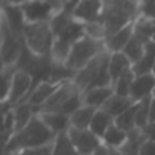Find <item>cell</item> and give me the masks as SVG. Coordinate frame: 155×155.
Returning <instances> with one entry per match:
<instances>
[{"label":"cell","instance_id":"obj_1","mask_svg":"<svg viewBox=\"0 0 155 155\" xmlns=\"http://www.w3.org/2000/svg\"><path fill=\"white\" fill-rule=\"evenodd\" d=\"M55 137L56 135L46 126V123L41 120L40 114H37L23 129L17 131L5 143V153H15L23 149L50 144V143H53Z\"/></svg>","mask_w":155,"mask_h":155},{"label":"cell","instance_id":"obj_2","mask_svg":"<svg viewBox=\"0 0 155 155\" xmlns=\"http://www.w3.org/2000/svg\"><path fill=\"white\" fill-rule=\"evenodd\" d=\"M111 53L108 50H104L96 58H93L84 68L76 71L73 82L79 88V91H87L90 88L96 87H110L113 85V81L108 73V64H110Z\"/></svg>","mask_w":155,"mask_h":155},{"label":"cell","instance_id":"obj_3","mask_svg":"<svg viewBox=\"0 0 155 155\" xmlns=\"http://www.w3.org/2000/svg\"><path fill=\"white\" fill-rule=\"evenodd\" d=\"M55 35L50 23H26L23 31L25 46L38 56L50 55Z\"/></svg>","mask_w":155,"mask_h":155},{"label":"cell","instance_id":"obj_4","mask_svg":"<svg viewBox=\"0 0 155 155\" xmlns=\"http://www.w3.org/2000/svg\"><path fill=\"white\" fill-rule=\"evenodd\" d=\"M107 50L105 41L96 40L90 35H84L79 41H76L70 50V55L65 61V64L76 73L81 68H84L93 58H96L99 53Z\"/></svg>","mask_w":155,"mask_h":155},{"label":"cell","instance_id":"obj_5","mask_svg":"<svg viewBox=\"0 0 155 155\" xmlns=\"http://www.w3.org/2000/svg\"><path fill=\"white\" fill-rule=\"evenodd\" d=\"M0 56H2V65L5 67H11V65H17L23 49H25V43L23 38L18 37L17 34H14L9 26L2 20L0 25Z\"/></svg>","mask_w":155,"mask_h":155},{"label":"cell","instance_id":"obj_6","mask_svg":"<svg viewBox=\"0 0 155 155\" xmlns=\"http://www.w3.org/2000/svg\"><path fill=\"white\" fill-rule=\"evenodd\" d=\"M26 23H50L52 18L59 12L50 0H34L21 6Z\"/></svg>","mask_w":155,"mask_h":155},{"label":"cell","instance_id":"obj_7","mask_svg":"<svg viewBox=\"0 0 155 155\" xmlns=\"http://www.w3.org/2000/svg\"><path fill=\"white\" fill-rule=\"evenodd\" d=\"M105 0H82L73 11L71 15L81 21L82 25H91V23H102L104 14H105Z\"/></svg>","mask_w":155,"mask_h":155},{"label":"cell","instance_id":"obj_8","mask_svg":"<svg viewBox=\"0 0 155 155\" xmlns=\"http://www.w3.org/2000/svg\"><path fill=\"white\" fill-rule=\"evenodd\" d=\"M35 82H34V78L23 71V70H18L15 71L14 74V79H12V85H11V90H9V94L5 101L2 102H6L9 104L11 107L17 105V104H21V102H26L28 96L31 94L32 88H34Z\"/></svg>","mask_w":155,"mask_h":155},{"label":"cell","instance_id":"obj_9","mask_svg":"<svg viewBox=\"0 0 155 155\" xmlns=\"http://www.w3.org/2000/svg\"><path fill=\"white\" fill-rule=\"evenodd\" d=\"M68 135L81 155H94V152L104 144L102 138L93 134L90 129H68Z\"/></svg>","mask_w":155,"mask_h":155},{"label":"cell","instance_id":"obj_10","mask_svg":"<svg viewBox=\"0 0 155 155\" xmlns=\"http://www.w3.org/2000/svg\"><path fill=\"white\" fill-rule=\"evenodd\" d=\"M78 91H79V88H78L74 85L73 81H68V82H64L59 85V88L52 94V97L40 108V113H59L62 110V107L65 105V102L73 96L76 94ZM38 113V114H40Z\"/></svg>","mask_w":155,"mask_h":155},{"label":"cell","instance_id":"obj_11","mask_svg":"<svg viewBox=\"0 0 155 155\" xmlns=\"http://www.w3.org/2000/svg\"><path fill=\"white\" fill-rule=\"evenodd\" d=\"M2 20L9 26V29L17 34L18 37L23 38V31L26 26V20L21 11V6L17 5H9L2 2Z\"/></svg>","mask_w":155,"mask_h":155},{"label":"cell","instance_id":"obj_12","mask_svg":"<svg viewBox=\"0 0 155 155\" xmlns=\"http://www.w3.org/2000/svg\"><path fill=\"white\" fill-rule=\"evenodd\" d=\"M153 93H155V76L152 73L134 78L132 88H131V96H129L134 104L141 102L143 99L153 96Z\"/></svg>","mask_w":155,"mask_h":155},{"label":"cell","instance_id":"obj_13","mask_svg":"<svg viewBox=\"0 0 155 155\" xmlns=\"http://www.w3.org/2000/svg\"><path fill=\"white\" fill-rule=\"evenodd\" d=\"M135 34V21L125 26L123 29L117 31L116 34L110 35L107 40H105V46H107V50L110 53H116V52H123L125 47L129 44V41L132 40Z\"/></svg>","mask_w":155,"mask_h":155},{"label":"cell","instance_id":"obj_14","mask_svg":"<svg viewBox=\"0 0 155 155\" xmlns=\"http://www.w3.org/2000/svg\"><path fill=\"white\" fill-rule=\"evenodd\" d=\"M59 85H61V84H53V82H49V81L40 82V84H37V85L32 88V91H31V94L28 96L26 102H29L31 105H34V107L38 110V113H40V108L52 97V94L59 88Z\"/></svg>","mask_w":155,"mask_h":155},{"label":"cell","instance_id":"obj_15","mask_svg":"<svg viewBox=\"0 0 155 155\" xmlns=\"http://www.w3.org/2000/svg\"><path fill=\"white\" fill-rule=\"evenodd\" d=\"M113 94H114L113 85H110V87H96V88H90L87 91H82V102H84L85 107L101 110Z\"/></svg>","mask_w":155,"mask_h":155},{"label":"cell","instance_id":"obj_16","mask_svg":"<svg viewBox=\"0 0 155 155\" xmlns=\"http://www.w3.org/2000/svg\"><path fill=\"white\" fill-rule=\"evenodd\" d=\"M129 70H132V62L129 61V58L123 52L111 53L110 64H108V73H110V78H111L113 84L119 79L122 74H125Z\"/></svg>","mask_w":155,"mask_h":155},{"label":"cell","instance_id":"obj_17","mask_svg":"<svg viewBox=\"0 0 155 155\" xmlns=\"http://www.w3.org/2000/svg\"><path fill=\"white\" fill-rule=\"evenodd\" d=\"M37 114H38V110L29 102H21V104L14 105L12 116H14V123H15V132L23 129Z\"/></svg>","mask_w":155,"mask_h":155},{"label":"cell","instance_id":"obj_18","mask_svg":"<svg viewBox=\"0 0 155 155\" xmlns=\"http://www.w3.org/2000/svg\"><path fill=\"white\" fill-rule=\"evenodd\" d=\"M40 117L55 135L70 129V116H67V114H62V113H40Z\"/></svg>","mask_w":155,"mask_h":155},{"label":"cell","instance_id":"obj_19","mask_svg":"<svg viewBox=\"0 0 155 155\" xmlns=\"http://www.w3.org/2000/svg\"><path fill=\"white\" fill-rule=\"evenodd\" d=\"M132 104H134V102H132L131 97H125V96L113 94V96L108 99V102H107L101 110H104L107 114H110V116L116 120V119H117L122 113H125Z\"/></svg>","mask_w":155,"mask_h":155},{"label":"cell","instance_id":"obj_20","mask_svg":"<svg viewBox=\"0 0 155 155\" xmlns=\"http://www.w3.org/2000/svg\"><path fill=\"white\" fill-rule=\"evenodd\" d=\"M97 110L91 108V107H81L79 110H76L71 116H70V128L74 129H90L91 120L94 117Z\"/></svg>","mask_w":155,"mask_h":155},{"label":"cell","instance_id":"obj_21","mask_svg":"<svg viewBox=\"0 0 155 155\" xmlns=\"http://www.w3.org/2000/svg\"><path fill=\"white\" fill-rule=\"evenodd\" d=\"M111 125H114V119L110 114H107L104 110H97L94 117H93V120H91L90 131L93 134H96L99 138H104V135L111 128Z\"/></svg>","mask_w":155,"mask_h":155},{"label":"cell","instance_id":"obj_22","mask_svg":"<svg viewBox=\"0 0 155 155\" xmlns=\"http://www.w3.org/2000/svg\"><path fill=\"white\" fill-rule=\"evenodd\" d=\"M128 140V132L123 131L122 128H119L116 123L111 125V128L107 131V134L102 138V143L114 150H119Z\"/></svg>","mask_w":155,"mask_h":155},{"label":"cell","instance_id":"obj_23","mask_svg":"<svg viewBox=\"0 0 155 155\" xmlns=\"http://www.w3.org/2000/svg\"><path fill=\"white\" fill-rule=\"evenodd\" d=\"M52 155H81L78 152V149L74 147V144H73V141L68 135V131L61 132L55 137Z\"/></svg>","mask_w":155,"mask_h":155},{"label":"cell","instance_id":"obj_24","mask_svg":"<svg viewBox=\"0 0 155 155\" xmlns=\"http://www.w3.org/2000/svg\"><path fill=\"white\" fill-rule=\"evenodd\" d=\"M123 53L129 58V61H131V62H132V65H134L137 61H140V59L146 55V43H144L138 35H135V34H134L132 40H131V41H129V44L125 47Z\"/></svg>","mask_w":155,"mask_h":155},{"label":"cell","instance_id":"obj_25","mask_svg":"<svg viewBox=\"0 0 155 155\" xmlns=\"http://www.w3.org/2000/svg\"><path fill=\"white\" fill-rule=\"evenodd\" d=\"M137 108H138V104H132L125 113H122L116 120H114V123L119 126V128H122L123 131H126V132H131L132 129H135L137 126H135V117H137Z\"/></svg>","mask_w":155,"mask_h":155},{"label":"cell","instance_id":"obj_26","mask_svg":"<svg viewBox=\"0 0 155 155\" xmlns=\"http://www.w3.org/2000/svg\"><path fill=\"white\" fill-rule=\"evenodd\" d=\"M134 71L129 70L126 71L125 74H122L119 79L113 84V88H114V94H119V96H125V97H129L131 96V88H132V82H134Z\"/></svg>","mask_w":155,"mask_h":155},{"label":"cell","instance_id":"obj_27","mask_svg":"<svg viewBox=\"0 0 155 155\" xmlns=\"http://www.w3.org/2000/svg\"><path fill=\"white\" fill-rule=\"evenodd\" d=\"M155 65V56L150 53H146L140 61H137L132 65V71L135 76H141V74H149L152 73V68Z\"/></svg>","mask_w":155,"mask_h":155},{"label":"cell","instance_id":"obj_28","mask_svg":"<svg viewBox=\"0 0 155 155\" xmlns=\"http://www.w3.org/2000/svg\"><path fill=\"white\" fill-rule=\"evenodd\" d=\"M15 71H17V67L15 65H11V67L2 65V84H3L2 101H5L8 97V94H9V90H11V85H12V79H14Z\"/></svg>","mask_w":155,"mask_h":155},{"label":"cell","instance_id":"obj_29","mask_svg":"<svg viewBox=\"0 0 155 155\" xmlns=\"http://www.w3.org/2000/svg\"><path fill=\"white\" fill-rule=\"evenodd\" d=\"M52 152H53V143L44 144V146H38V147L23 149V150L15 152L14 155H52Z\"/></svg>","mask_w":155,"mask_h":155},{"label":"cell","instance_id":"obj_30","mask_svg":"<svg viewBox=\"0 0 155 155\" xmlns=\"http://www.w3.org/2000/svg\"><path fill=\"white\" fill-rule=\"evenodd\" d=\"M138 155H155V141L144 140V143L140 147Z\"/></svg>","mask_w":155,"mask_h":155},{"label":"cell","instance_id":"obj_31","mask_svg":"<svg viewBox=\"0 0 155 155\" xmlns=\"http://www.w3.org/2000/svg\"><path fill=\"white\" fill-rule=\"evenodd\" d=\"M146 140H150V141H155V122L153 123H147V126L144 129H141Z\"/></svg>","mask_w":155,"mask_h":155},{"label":"cell","instance_id":"obj_32","mask_svg":"<svg viewBox=\"0 0 155 155\" xmlns=\"http://www.w3.org/2000/svg\"><path fill=\"white\" fill-rule=\"evenodd\" d=\"M94 155H119V152L114 150V149H111V147H108V146H105V144H102V146L94 152Z\"/></svg>","mask_w":155,"mask_h":155},{"label":"cell","instance_id":"obj_33","mask_svg":"<svg viewBox=\"0 0 155 155\" xmlns=\"http://www.w3.org/2000/svg\"><path fill=\"white\" fill-rule=\"evenodd\" d=\"M82 2V0H67V2H65V5H64V9L65 11H68V12H71L78 5H79Z\"/></svg>","mask_w":155,"mask_h":155},{"label":"cell","instance_id":"obj_34","mask_svg":"<svg viewBox=\"0 0 155 155\" xmlns=\"http://www.w3.org/2000/svg\"><path fill=\"white\" fill-rule=\"evenodd\" d=\"M155 122V96L150 99V107H149V123Z\"/></svg>","mask_w":155,"mask_h":155},{"label":"cell","instance_id":"obj_35","mask_svg":"<svg viewBox=\"0 0 155 155\" xmlns=\"http://www.w3.org/2000/svg\"><path fill=\"white\" fill-rule=\"evenodd\" d=\"M5 3H9V5H17V6H23L29 2H34V0H2Z\"/></svg>","mask_w":155,"mask_h":155},{"label":"cell","instance_id":"obj_36","mask_svg":"<svg viewBox=\"0 0 155 155\" xmlns=\"http://www.w3.org/2000/svg\"><path fill=\"white\" fill-rule=\"evenodd\" d=\"M152 74L155 76V65H153V68H152Z\"/></svg>","mask_w":155,"mask_h":155},{"label":"cell","instance_id":"obj_37","mask_svg":"<svg viewBox=\"0 0 155 155\" xmlns=\"http://www.w3.org/2000/svg\"><path fill=\"white\" fill-rule=\"evenodd\" d=\"M105 2H108V0H105Z\"/></svg>","mask_w":155,"mask_h":155},{"label":"cell","instance_id":"obj_38","mask_svg":"<svg viewBox=\"0 0 155 155\" xmlns=\"http://www.w3.org/2000/svg\"><path fill=\"white\" fill-rule=\"evenodd\" d=\"M153 96H155V93H153Z\"/></svg>","mask_w":155,"mask_h":155}]
</instances>
